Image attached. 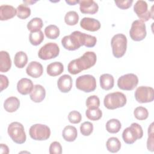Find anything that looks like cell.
<instances>
[{
  "label": "cell",
  "instance_id": "13",
  "mask_svg": "<svg viewBox=\"0 0 154 154\" xmlns=\"http://www.w3.org/2000/svg\"><path fill=\"white\" fill-rule=\"evenodd\" d=\"M134 11L140 20L143 22L148 21L150 18H153V13L148 10L147 4L144 1H137L134 6Z\"/></svg>",
  "mask_w": 154,
  "mask_h": 154
},
{
  "label": "cell",
  "instance_id": "28",
  "mask_svg": "<svg viewBox=\"0 0 154 154\" xmlns=\"http://www.w3.org/2000/svg\"><path fill=\"white\" fill-rule=\"evenodd\" d=\"M122 128L120 122L118 119H112L108 120L106 123V131L111 134H116L120 131Z\"/></svg>",
  "mask_w": 154,
  "mask_h": 154
},
{
  "label": "cell",
  "instance_id": "22",
  "mask_svg": "<svg viewBox=\"0 0 154 154\" xmlns=\"http://www.w3.org/2000/svg\"><path fill=\"white\" fill-rule=\"evenodd\" d=\"M20 106V101L14 96L8 97L4 102V108L8 112H13L18 109Z\"/></svg>",
  "mask_w": 154,
  "mask_h": 154
},
{
  "label": "cell",
  "instance_id": "31",
  "mask_svg": "<svg viewBox=\"0 0 154 154\" xmlns=\"http://www.w3.org/2000/svg\"><path fill=\"white\" fill-rule=\"evenodd\" d=\"M44 40L43 32L40 30L37 32H30L29 40L31 45L34 46L39 45Z\"/></svg>",
  "mask_w": 154,
  "mask_h": 154
},
{
  "label": "cell",
  "instance_id": "21",
  "mask_svg": "<svg viewBox=\"0 0 154 154\" xmlns=\"http://www.w3.org/2000/svg\"><path fill=\"white\" fill-rule=\"evenodd\" d=\"M11 67V60L9 54L5 51L0 52V72H7Z\"/></svg>",
  "mask_w": 154,
  "mask_h": 154
},
{
  "label": "cell",
  "instance_id": "20",
  "mask_svg": "<svg viewBox=\"0 0 154 154\" xmlns=\"http://www.w3.org/2000/svg\"><path fill=\"white\" fill-rule=\"evenodd\" d=\"M17 15V10L10 5H1L0 6V19L7 20Z\"/></svg>",
  "mask_w": 154,
  "mask_h": 154
},
{
  "label": "cell",
  "instance_id": "41",
  "mask_svg": "<svg viewBox=\"0 0 154 154\" xmlns=\"http://www.w3.org/2000/svg\"><path fill=\"white\" fill-rule=\"evenodd\" d=\"M116 5L120 9L125 10L128 9L132 5L133 2L132 0H125V1H114Z\"/></svg>",
  "mask_w": 154,
  "mask_h": 154
},
{
  "label": "cell",
  "instance_id": "43",
  "mask_svg": "<svg viewBox=\"0 0 154 154\" xmlns=\"http://www.w3.org/2000/svg\"><path fill=\"white\" fill-rule=\"evenodd\" d=\"M1 151L0 153L1 154L5 153V154H7L9 153V149L8 147V146L4 144H1Z\"/></svg>",
  "mask_w": 154,
  "mask_h": 154
},
{
  "label": "cell",
  "instance_id": "2",
  "mask_svg": "<svg viewBox=\"0 0 154 154\" xmlns=\"http://www.w3.org/2000/svg\"><path fill=\"white\" fill-rule=\"evenodd\" d=\"M127 102L126 96L121 92H113L106 94L103 100L104 106L108 109H115L124 106Z\"/></svg>",
  "mask_w": 154,
  "mask_h": 154
},
{
  "label": "cell",
  "instance_id": "32",
  "mask_svg": "<svg viewBox=\"0 0 154 154\" xmlns=\"http://www.w3.org/2000/svg\"><path fill=\"white\" fill-rule=\"evenodd\" d=\"M79 20V15L75 11H68L64 16V21L66 23L70 26L75 25Z\"/></svg>",
  "mask_w": 154,
  "mask_h": 154
},
{
  "label": "cell",
  "instance_id": "40",
  "mask_svg": "<svg viewBox=\"0 0 154 154\" xmlns=\"http://www.w3.org/2000/svg\"><path fill=\"white\" fill-rule=\"evenodd\" d=\"M49 153L51 154H61L62 153V147L58 141L52 142L49 146Z\"/></svg>",
  "mask_w": 154,
  "mask_h": 154
},
{
  "label": "cell",
  "instance_id": "4",
  "mask_svg": "<svg viewBox=\"0 0 154 154\" xmlns=\"http://www.w3.org/2000/svg\"><path fill=\"white\" fill-rule=\"evenodd\" d=\"M111 45L113 55L117 58H121L126 51L127 38L123 34H117L111 38Z\"/></svg>",
  "mask_w": 154,
  "mask_h": 154
},
{
  "label": "cell",
  "instance_id": "24",
  "mask_svg": "<svg viewBox=\"0 0 154 154\" xmlns=\"http://www.w3.org/2000/svg\"><path fill=\"white\" fill-rule=\"evenodd\" d=\"M62 135L63 138L69 142L74 141L77 138L78 132L75 126L68 125L66 126L63 130Z\"/></svg>",
  "mask_w": 154,
  "mask_h": 154
},
{
  "label": "cell",
  "instance_id": "27",
  "mask_svg": "<svg viewBox=\"0 0 154 154\" xmlns=\"http://www.w3.org/2000/svg\"><path fill=\"white\" fill-rule=\"evenodd\" d=\"M107 150L111 153H116L121 148V143L117 137H111L108 138L106 143Z\"/></svg>",
  "mask_w": 154,
  "mask_h": 154
},
{
  "label": "cell",
  "instance_id": "34",
  "mask_svg": "<svg viewBox=\"0 0 154 154\" xmlns=\"http://www.w3.org/2000/svg\"><path fill=\"white\" fill-rule=\"evenodd\" d=\"M86 117L93 121H96L99 120L102 116V112L99 108L95 109H87L85 111Z\"/></svg>",
  "mask_w": 154,
  "mask_h": 154
},
{
  "label": "cell",
  "instance_id": "19",
  "mask_svg": "<svg viewBox=\"0 0 154 154\" xmlns=\"http://www.w3.org/2000/svg\"><path fill=\"white\" fill-rule=\"evenodd\" d=\"M58 89L62 93H68L72 87V79L69 75H63L60 76L57 81Z\"/></svg>",
  "mask_w": 154,
  "mask_h": 154
},
{
  "label": "cell",
  "instance_id": "23",
  "mask_svg": "<svg viewBox=\"0 0 154 154\" xmlns=\"http://www.w3.org/2000/svg\"><path fill=\"white\" fill-rule=\"evenodd\" d=\"M114 84V77L109 73L102 74L100 76V85L105 90H109L112 88Z\"/></svg>",
  "mask_w": 154,
  "mask_h": 154
},
{
  "label": "cell",
  "instance_id": "26",
  "mask_svg": "<svg viewBox=\"0 0 154 154\" xmlns=\"http://www.w3.org/2000/svg\"><path fill=\"white\" fill-rule=\"evenodd\" d=\"M28 62V57L25 52L19 51L16 53L14 58V65L19 69L23 68Z\"/></svg>",
  "mask_w": 154,
  "mask_h": 154
},
{
  "label": "cell",
  "instance_id": "10",
  "mask_svg": "<svg viewBox=\"0 0 154 154\" xmlns=\"http://www.w3.org/2000/svg\"><path fill=\"white\" fill-rule=\"evenodd\" d=\"M60 53V48L55 43H48L43 46L38 52V57L43 60L56 58Z\"/></svg>",
  "mask_w": 154,
  "mask_h": 154
},
{
  "label": "cell",
  "instance_id": "3",
  "mask_svg": "<svg viewBox=\"0 0 154 154\" xmlns=\"http://www.w3.org/2000/svg\"><path fill=\"white\" fill-rule=\"evenodd\" d=\"M61 44L64 48L69 51H75L83 46L82 32L75 31L61 39Z\"/></svg>",
  "mask_w": 154,
  "mask_h": 154
},
{
  "label": "cell",
  "instance_id": "1",
  "mask_svg": "<svg viewBox=\"0 0 154 154\" xmlns=\"http://www.w3.org/2000/svg\"><path fill=\"white\" fill-rule=\"evenodd\" d=\"M97 57L94 52L87 51L81 57L72 60L68 64V72L72 75H76L82 70L93 67L96 63Z\"/></svg>",
  "mask_w": 154,
  "mask_h": 154
},
{
  "label": "cell",
  "instance_id": "44",
  "mask_svg": "<svg viewBox=\"0 0 154 154\" xmlns=\"http://www.w3.org/2000/svg\"><path fill=\"white\" fill-rule=\"evenodd\" d=\"M79 1L78 0H66V2L70 5H74L76 4L79 3Z\"/></svg>",
  "mask_w": 154,
  "mask_h": 154
},
{
  "label": "cell",
  "instance_id": "25",
  "mask_svg": "<svg viewBox=\"0 0 154 154\" xmlns=\"http://www.w3.org/2000/svg\"><path fill=\"white\" fill-rule=\"evenodd\" d=\"M64 70L63 64L58 61L52 63L47 66V73L51 76H56L62 73Z\"/></svg>",
  "mask_w": 154,
  "mask_h": 154
},
{
  "label": "cell",
  "instance_id": "11",
  "mask_svg": "<svg viewBox=\"0 0 154 154\" xmlns=\"http://www.w3.org/2000/svg\"><path fill=\"white\" fill-rule=\"evenodd\" d=\"M138 83L137 76L134 73H128L121 76L117 81L118 87L123 90H132Z\"/></svg>",
  "mask_w": 154,
  "mask_h": 154
},
{
  "label": "cell",
  "instance_id": "18",
  "mask_svg": "<svg viewBox=\"0 0 154 154\" xmlns=\"http://www.w3.org/2000/svg\"><path fill=\"white\" fill-rule=\"evenodd\" d=\"M46 96V90L45 88L39 84L34 85L32 90L30 93V99L35 103L41 102Z\"/></svg>",
  "mask_w": 154,
  "mask_h": 154
},
{
  "label": "cell",
  "instance_id": "7",
  "mask_svg": "<svg viewBox=\"0 0 154 154\" xmlns=\"http://www.w3.org/2000/svg\"><path fill=\"white\" fill-rule=\"evenodd\" d=\"M29 134L31 138L34 140H46L50 137L51 129L45 125L35 124L30 127Z\"/></svg>",
  "mask_w": 154,
  "mask_h": 154
},
{
  "label": "cell",
  "instance_id": "42",
  "mask_svg": "<svg viewBox=\"0 0 154 154\" xmlns=\"http://www.w3.org/2000/svg\"><path fill=\"white\" fill-rule=\"evenodd\" d=\"M0 79H1V91H2L3 90L7 88L9 84V81H8V78L4 75H0Z\"/></svg>",
  "mask_w": 154,
  "mask_h": 154
},
{
  "label": "cell",
  "instance_id": "14",
  "mask_svg": "<svg viewBox=\"0 0 154 154\" xmlns=\"http://www.w3.org/2000/svg\"><path fill=\"white\" fill-rule=\"evenodd\" d=\"M79 10L82 13L94 14L98 11L99 6L93 0H81L79 1Z\"/></svg>",
  "mask_w": 154,
  "mask_h": 154
},
{
  "label": "cell",
  "instance_id": "37",
  "mask_svg": "<svg viewBox=\"0 0 154 154\" xmlns=\"http://www.w3.org/2000/svg\"><path fill=\"white\" fill-rule=\"evenodd\" d=\"M93 131V125L90 122H85L80 126V132L84 136H89Z\"/></svg>",
  "mask_w": 154,
  "mask_h": 154
},
{
  "label": "cell",
  "instance_id": "45",
  "mask_svg": "<svg viewBox=\"0 0 154 154\" xmlns=\"http://www.w3.org/2000/svg\"><path fill=\"white\" fill-rule=\"evenodd\" d=\"M24 3H25V4H26V5L27 4H34L35 2H36L37 1H23Z\"/></svg>",
  "mask_w": 154,
  "mask_h": 154
},
{
  "label": "cell",
  "instance_id": "5",
  "mask_svg": "<svg viewBox=\"0 0 154 154\" xmlns=\"http://www.w3.org/2000/svg\"><path fill=\"white\" fill-rule=\"evenodd\" d=\"M143 131L142 127L137 123H132L130 126L126 128L122 133L123 141L128 144H133L138 139L143 137Z\"/></svg>",
  "mask_w": 154,
  "mask_h": 154
},
{
  "label": "cell",
  "instance_id": "16",
  "mask_svg": "<svg viewBox=\"0 0 154 154\" xmlns=\"http://www.w3.org/2000/svg\"><path fill=\"white\" fill-rule=\"evenodd\" d=\"M26 72L29 76L37 78L42 75L43 67L40 63L37 61H31L28 65L26 69Z\"/></svg>",
  "mask_w": 154,
  "mask_h": 154
},
{
  "label": "cell",
  "instance_id": "6",
  "mask_svg": "<svg viewBox=\"0 0 154 154\" xmlns=\"http://www.w3.org/2000/svg\"><path fill=\"white\" fill-rule=\"evenodd\" d=\"M7 132L11 140L17 144H23L26 139L24 127L19 122L11 123L7 129Z\"/></svg>",
  "mask_w": 154,
  "mask_h": 154
},
{
  "label": "cell",
  "instance_id": "9",
  "mask_svg": "<svg viewBox=\"0 0 154 154\" xmlns=\"http://www.w3.org/2000/svg\"><path fill=\"white\" fill-rule=\"evenodd\" d=\"M146 28L145 23L140 20H134L129 30V35L134 41L138 42L143 40L146 36Z\"/></svg>",
  "mask_w": 154,
  "mask_h": 154
},
{
  "label": "cell",
  "instance_id": "38",
  "mask_svg": "<svg viewBox=\"0 0 154 154\" xmlns=\"http://www.w3.org/2000/svg\"><path fill=\"white\" fill-rule=\"evenodd\" d=\"M148 139L147 141V149L150 152H153V123H151L148 129Z\"/></svg>",
  "mask_w": 154,
  "mask_h": 154
},
{
  "label": "cell",
  "instance_id": "33",
  "mask_svg": "<svg viewBox=\"0 0 154 154\" xmlns=\"http://www.w3.org/2000/svg\"><path fill=\"white\" fill-rule=\"evenodd\" d=\"M16 10L17 16L21 19H25L31 14V9L26 4H20Z\"/></svg>",
  "mask_w": 154,
  "mask_h": 154
},
{
  "label": "cell",
  "instance_id": "30",
  "mask_svg": "<svg viewBox=\"0 0 154 154\" xmlns=\"http://www.w3.org/2000/svg\"><path fill=\"white\" fill-rule=\"evenodd\" d=\"M60 29L55 25L47 26L45 29V34L47 38L50 39H56L60 35Z\"/></svg>",
  "mask_w": 154,
  "mask_h": 154
},
{
  "label": "cell",
  "instance_id": "35",
  "mask_svg": "<svg viewBox=\"0 0 154 154\" xmlns=\"http://www.w3.org/2000/svg\"><path fill=\"white\" fill-rule=\"evenodd\" d=\"M134 114L137 119L144 120L147 119L149 116V112L146 108L143 106H138L134 109Z\"/></svg>",
  "mask_w": 154,
  "mask_h": 154
},
{
  "label": "cell",
  "instance_id": "12",
  "mask_svg": "<svg viewBox=\"0 0 154 154\" xmlns=\"http://www.w3.org/2000/svg\"><path fill=\"white\" fill-rule=\"evenodd\" d=\"M135 98L139 103L151 102L154 99V90L150 87L140 86L135 92Z\"/></svg>",
  "mask_w": 154,
  "mask_h": 154
},
{
  "label": "cell",
  "instance_id": "17",
  "mask_svg": "<svg viewBox=\"0 0 154 154\" xmlns=\"http://www.w3.org/2000/svg\"><path fill=\"white\" fill-rule=\"evenodd\" d=\"M34 87L32 81L26 78L20 79L17 84V89L19 93L22 95H26L31 92Z\"/></svg>",
  "mask_w": 154,
  "mask_h": 154
},
{
  "label": "cell",
  "instance_id": "39",
  "mask_svg": "<svg viewBox=\"0 0 154 154\" xmlns=\"http://www.w3.org/2000/svg\"><path fill=\"white\" fill-rule=\"evenodd\" d=\"M69 121L73 124L79 123L82 120V116L81 113L77 111H72L69 112L68 115Z\"/></svg>",
  "mask_w": 154,
  "mask_h": 154
},
{
  "label": "cell",
  "instance_id": "15",
  "mask_svg": "<svg viewBox=\"0 0 154 154\" xmlns=\"http://www.w3.org/2000/svg\"><path fill=\"white\" fill-rule=\"evenodd\" d=\"M80 26L84 29L94 32L100 29V23L97 19L85 17L81 19L80 22Z\"/></svg>",
  "mask_w": 154,
  "mask_h": 154
},
{
  "label": "cell",
  "instance_id": "29",
  "mask_svg": "<svg viewBox=\"0 0 154 154\" xmlns=\"http://www.w3.org/2000/svg\"><path fill=\"white\" fill-rule=\"evenodd\" d=\"M43 26V23L42 19L39 17H34L28 23L27 28L31 32H37L40 31Z\"/></svg>",
  "mask_w": 154,
  "mask_h": 154
},
{
  "label": "cell",
  "instance_id": "36",
  "mask_svg": "<svg viewBox=\"0 0 154 154\" xmlns=\"http://www.w3.org/2000/svg\"><path fill=\"white\" fill-rule=\"evenodd\" d=\"M85 104L88 109L97 108L100 105L99 98L96 95L90 96L87 99Z\"/></svg>",
  "mask_w": 154,
  "mask_h": 154
},
{
  "label": "cell",
  "instance_id": "8",
  "mask_svg": "<svg viewBox=\"0 0 154 154\" xmlns=\"http://www.w3.org/2000/svg\"><path fill=\"white\" fill-rule=\"evenodd\" d=\"M76 87L86 93L93 91L96 88V79L91 75L80 76L76 79Z\"/></svg>",
  "mask_w": 154,
  "mask_h": 154
}]
</instances>
